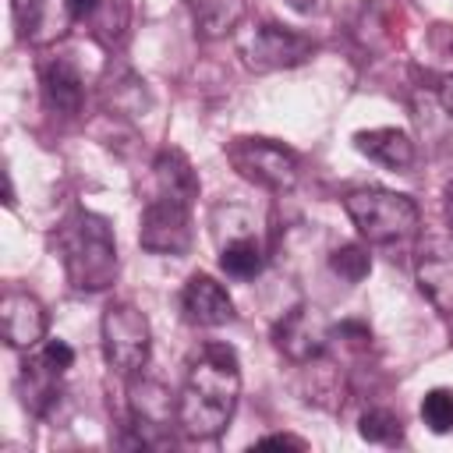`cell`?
Here are the masks:
<instances>
[{
	"label": "cell",
	"instance_id": "6da1fadb",
	"mask_svg": "<svg viewBox=\"0 0 453 453\" xmlns=\"http://www.w3.org/2000/svg\"><path fill=\"white\" fill-rule=\"evenodd\" d=\"M241 400V361L230 343H202L177 396V425L191 439H216Z\"/></svg>",
	"mask_w": 453,
	"mask_h": 453
},
{
	"label": "cell",
	"instance_id": "7a4b0ae2",
	"mask_svg": "<svg viewBox=\"0 0 453 453\" xmlns=\"http://www.w3.org/2000/svg\"><path fill=\"white\" fill-rule=\"evenodd\" d=\"M57 255L64 262L67 283L81 294H99L117 280V241L110 219L88 209H74L57 226Z\"/></svg>",
	"mask_w": 453,
	"mask_h": 453
},
{
	"label": "cell",
	"instance_id": "3957f363",
	"mask_svg": "<svg viewBox=\"0 0 453 453\" xmlns=\"http://www.w3.org/2000/svg\"><path fill=\"white\" fill-rule=\"evenodd\" d=\"M343 209L368 244H396L418 234L421 209L411 195L386 188H354L343 195Z\"/></svg>",
	"mask_w": 453,
	"mask_h": 453
},
{
	"label": "cell",
	"instance_id": "277c9868",
	"mask_svg": "<svg viewBox=\"0 0 453 453\" xmlns=\"http://www.w3.org/2000/svg\"><path fill=\"white\" fill-rule=\"evenodd\" d=\"M226 163L255 188L265 191H290L301 177V159L290 145L276 142V138H258V134H241L226 142Z\"/></svg>",
	"mask_w": 453,
	"mask_h": 453
},
{
	"label": "cell",
	"instance_id": "5b68a950",
	"mask_svg": "<svg viewBox=\"0 0 453 453\" xmlns=\"http://www.w3.org/2000/svg\"><path fill=\"white\" fill-rule=\"evenodd\" d=\"M99 333H103V357L117 375L131 379L145 372L149 354H152V326L145 311H138L127 301H113L103 311Z\"/></svg>",
	"mask_w": 453,
	"mask_h": 453
},
{
	"label": "cell",
	"instance_id": "8992f818",
	"mask_svg": "<svg viewBox=\"0 0 453 453\" xmlns=\"http://www.w3.org/2000/svg\"><path fill=\"white\" fill-rule=\"evenodd\" d=\"M191 202L184 195H170V191H152L145 198L142 209V223H138V244L152 255H188L195 230H191Z\"/></svg>",
	"mask_w": 453,
	"mask_h": 453
},
{
	"label": "cell",
	"instance_id": "52a82bcc",
	"mask_svg": "<svg viewBox=\"0 0 453 453\" xmlns=\"http://www.w3.org/2000/svg\"><path fill=\"white\" fill-rule=\"evenodd\" d=\"M319 50V42L304 32H294L287 25L265 21L258 28H251V35L241 42V57L251 71L265 74V71H283V67H297L304 64L311 53Z\"/></svg>",
	"mask_w": 453,
	"mask_h": 453
},
{
	"label": "cell",
	"instance_id": "ba28073f",
	"mask_svg": "<svg viewBox=\"0 0 453 453\" xmlns=\"http://www.w3.org/2000/svg\"><path fill=\"white\" fill-rule=\"evenodd\" d=\"M127 407H131V428L134 446H166L170 435H159L170 428V418H177V403L170 400V389L156 379H145L142 372L127 379Z\"/></svg>",
	"mask_w": 453,
	"mask_h": 453
},
{
	"label": "cell",
	"instance_id": "9c48e42d",
	"mask_svg": "<svg viewBox=\"0 0 453 453\" xmlns=\"http://www.w3.org/2000/svg\"><path fill=\"white\" fill-rule=\"evenodd\" d=\"M326 340H329V329H326V322L319 319V311L308 308V304L290 308V311L276 322V329H273L276 350L287 354V357L297 361V365H308V361L322 357Z\"/></svg>",
	"mask_w": 453,
	"mask_h": 453
},
{
	"label": "cell",
	"instance_id": "30bf717a",
	"mask_svg": "<svg viewBox=\"0 0 453 453\" xmlns=\"http://www.w3.org/2000/svg\"><path fill=\"white\" fill-rule=\"evenodd\" d=\"M46 308L35 294L28 290H7L0 301V333L7 347L14 350H32L46 336Z\"/></svg>",
	"mask_w": 453,
	"mask_h": 453
},
{
	"label": "cell",
	"instance_id": "8fae6325",
	"mask_svg": "<svg viewBox=\"0 0 453 453\" xmlns=\"http://www.w3.org/2000/svg\"><path fill=\"white\" fill-rule=\"evenodd\" d=\"M180 311L191 326H205V329H216V326H226L234 322V301L226 294V287L219 280H212L209 273H195L188 276L184 290H180Z\"/></svg>",
	"mask_w": 453,
	"mask_h": 453
},
{
	"label": "cell",
	"instance_id": "7c38bea8",
	"mask_svg": "<svg viewBox=\"0 0 453 453\" xmlns=\"http://www.w3.org/2000/svg\"><path fill=\"white\" fill-rule=\"evenodd\" d=\"M418 287L439 315H453V244L428 241L418 251Z\"/></svg>",
	"mask_w": 453,
	"mask_h": 453
},
{
	"label": "cell",
	"instance_id": "4fadbf2b",
	"mask_svg": "<svg viewBox=\"0 0 453 453\" xmlns=\"http://www.w3.org/2000/svg\"><path fill=\"white\" fill-rule=\"evenodd\" d=\"M354 149L386 170H411L414 166V142L400 127H372L354 134Z\"/></svg>",
	"mask_w": 453,
	"mask_h": 453
},
{
	"label": "cell",
	"instance_id": "5bb4252c",
	"mask_svg": "<svg viewBox=\"0 0 453 453\" xmlns=\"http://www.w3.org/2000/svg\"><path fill=\"white\" fill-rule=\"evenodd\" d=\"M42 92H46V103L64 113V117H74L85 103V81H81V71L74 60L67 57H53L42 64Z\"/></svg>",
	"mask_w": 453,
	"mask_h": 453
},
{
	"label": "cell",
	"instance_id": "9a60e30c",
	"mask_svg": "<svg viewBox=\"0 0 453 453\" xmlns=\"http://www.w3.org/2000/svg\"><path fill=\"white\" fill-rule=\"evenodd\" d=\"M21 400L39 418H46L60 400V372H53L39 354L21 365Z\"/></svg>",
	"mask_w": 453,
	"mask_h": 453
},
{
	"label": "cell",
	"instance_id": "2e32d148",
	"mask_svg": "<svg viewBox=\"0 0 453 453\" xmlns=\"http://www.w3.org/2000/svg\"><path fill=\"white\" fill-rule=\"evenodd\" d=\"M152 177H156V191L198 198V173L180 149H163L152 163Z\"/></svg>",
	"mask_w": 453,
	"mask_h": 453
},
{
	"label": "cell",
	"instance_id": "e0dca14e",
	"mask_svg": "<svg viewBox=\"0 0 453 453\" xmlns=\"http://www.w3.org/2000/svg\"><path fill=\"white\" fill-rule=\"evenodd\" d=\"M188 7H191L195 32L205 39H219L234 32L237 21L244 18V0H188Z\"/></svg>",
	"mask_w": 453,
	"mask_h": 453
},
{
	"label": "cell",
	"instance_id": "ac0fdd59",
	"mask_svg": "<svg viewBox=\"0 0 453 453\" xmlns=\"http://www.w3.org/2000/svg\"><path fill=\"white\" fill-rule=\"evenodd\" d=\"M262 265H265V255H262L258 241L248 237V234L226 241L223 251H219V269L226 276H234V280H255L262 273Z\"/></svg>",
	"mask_w": 453,
	"mask_h": 453
},
{
	"label": "cell",
	"instance_id": "d6986e66",
	"mask_svg": "<svg viewBox=\"0 0 453 453\" xmlns=\"http://www.w3.org/2000/svg\"><path fill=\"white\" fill-rule=\"evenodd\" d=\"M357 432H361V439H368V442L393 446V442L403 439V421H400L393 411H386V407H372V411L361 414Z\"/></svg>",
	"mask_w": 453,
	"mask_h": 453
},
{
	"label": "cell",
	"instance_id": "ffe728a7",
	"mask_svg": "<svg viewBox=\"0 0 453 453\" xmlns=\"http://www.w3.org/2000/svg\"><path fill=\"white\" fill-rule=\"evenodd\" d=\"M329 269H333L340 280H347V283H361V280L372 273V255H368V248H361V244H340V248H333V255H329Z\"/></svg>",
	"mask_w": 453,
	"mask_h": 453
},
{
	"label": "cell",
	"instance_id": "44dd1931",
	"mask_svg": "<svg viewBox=\"0 0 453 453\" xmlns=\"http://www.w3.org/2000/svg\"><path fill=\"white\" fill-rule=\"evenodd\" d=\"M421 421H425L435 435L453 432V389H446V386L428 389L425 400H421Z\"/></svg>",
	"mask_w": 453,
	"mask_h": 453
},
{
	"label": "cell",
	"instance_id": "7402d4cb",
	"mask_svg": "<svg viewBox=\"0 0 453 453\" xmlns=\"http://www.w3.org/2000/svg\"><path fill=\"white\" fill-rule=\"evenodd\" d=\"M11 14L18 25V35H32L42 14V0H11Z\"/></svg>",
	"mask_w": 453,
	"mask_h": 453
},
{
	"label": "cell",
	"instance_id": "603a6c76",
	"mask_svg": "<svg viewBox=\"0 0 453 453\" xmlns=\"http://www.w3.org/2000/svg\"><path fill=\"white\" fill-rule=\"evenodd\" d=\"M39 357H42V361H46L53 372H60V375H64V372L74 365V350H71L64 340H46V347L39 350Z\"/></svg>",
	"mask_w": 453,
	"mask_h": 453
},
{
	"label": "cell",
	"instance_id": "cb8c5ba5",
	"mask_svg": "<svg viewBox=\"0 0 453 453\" xmlns=\"http://www.w3.org/2000/svg\"><path fill=\"white\" fill-rule=\"evenodd\" d=\"M64 7H67V14L74 21H85V18H92L99 11V0H64Z\"/></svg>",
	"mask_w": 453,
	"mask_h": 453
},
{
	"label": "cell",
	"instance_id": "d4e9b609",
	"mask_svg": "<svg viewBox=\"0 0 453 453\" xmlns=\"http://www.w3.org/2000/svg\"><path fill=\"white\" fill-rule=\"evenodd\" d=\"M258 446H290V449H308V442L304 439H297V435H265V439H258Z\"/></svg>",
	"mask_w": 453,
	"mask_h": 453
},
{
	"label": "cell",
	"instance_id": "484cf974",
	"mask_svg": "<svg viewBox=\"0 0 453 453\" xmlns=\"http://www.w3.org/2000/svg\"><path fill=\"white\" fill-rule=\"evenodd\" d=\"M439 103H442V110L453 117V74H446V78L439 81Z\"/></svg>",
	"mask_w": 453,
	"mask_h": 453
},
{
	"label": "cell",
	"instance_id": "4316f807",
	"mask_svg": "<svg viewBox=\"0 0 453 453\" xmlns=\"http://www.w3.org/2000/svg\"><path fill=\"white\" fill-rule=\"evenodd\" d=\"M287 4L301 14H322L326 11V0H287Z\"/></svg>",
	"mask_w": 453,
	"mask_h": 453
},
{
	"label": "cell",
	"instance_id": "83f0119b",
	"mask_svg": "<svg viewBox=\"0 0 453 453\" xmlns=\"http://www.w3.org/2000/svg\"><path fill=\"white\" fill-rule=\"evenodd\" d=\"M442 209H446V226H449V234H453V184L446 188V202H442Z\"/></svg>",
	"mask_w": 453,
	"mask_h": 453
}]
</instances>
